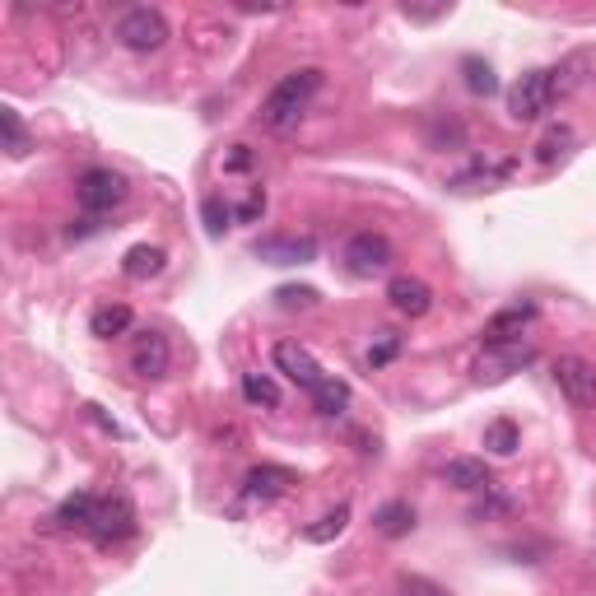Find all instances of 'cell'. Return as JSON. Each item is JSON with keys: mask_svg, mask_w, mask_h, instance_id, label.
Here are the masks:
<instances>
[{"mask_svg": "<svg viewBox=\"0 0 596 596\" xmlns=\"http://www.w3.org/2000/svg\"><path fill=\"white\" fill-rule=\"evenodd\" d=\"M317 94H322V70L317 66L289 70L285 80L266 94V103H261V126H266V131H294Z\"/></svg>", "mask_w": 596, "mask_h": 596, "instance_id": "cell-1", "label": "cell"}, {"mask_svg": "<svg viewBox=\"0 0 596 596\" xmlns=\"http://www.w3.org/2000/svg\"><path fill=\"white\" fill-rule=\"evenodd\" d=\"M555 98H559V70H527L508 89V117L513 122H536V117L555 108Z\"/></svg>", "mask_w": 596, "mask_h": 596, "instance_id": "cell-2", "label": "cell"}, {"mask_svg": "<svg viewBox=\"0 0 596 596\" xmlns=\"http://www.w3.org/2000/svg\"><path fill=\"white\" fill-rule=\"evenodd\" d=\"M75 201H80V210H89V215H108V210H117V205L126 201V177L112 173V168H89V173H80V182H75Z\"/></svg>", "mask_w": 596, "mask_h": 596, "instance_id": "cell-3", "label": "cell"}, {"mask_svg": "<svg viewBox=\"0 0 596 596\" xmlns=\"http://www.w3.org/2000/svg\"><path fill=\"white\" fill-rule=\"evenodd\" d=\"M555 387L564 392L573 410H596V368L578 354H559L555 359Z\"/></svg>", "mask_w": 596, "mask_h": 596, "instance_id": "cell-4", "label": "cell"}, {"mask_svg": "<svg viewBox=\"0 0 596 596\" xmlns=\"http://www.w3.org/2000/svg\"><path fill=\"white\" fill-rule=\"evenodd\" d=\"M117 42L131 47V52H159L163 42H168V24H163L159 10L140 5V10H126L117 19Z\"/></svg>", "mask_w": 596, "mask_h": 596, "instance_id": "cell-5", "label": "cell"}, {"mask_svg": "<svg viewBox=\"0 0 596 596\" xmlns=\"http://www.w3.org/2000/svg\"><path fill=\"white\" fill-rule=\"evenodd\" d=\"M345 266H350V275H364V280L368 275H382L392 266V243L373 229L354 233L350 243H345Z\"/></svg>", "mask_w": 596, "mask_h": 596, "instance_id": "cell-6", "label": "cell"}, {"mask_svg": "<svg viewBox=\"0 0 596 596\" xmlns=\"http://www.w3.org/2000/svg\"><path fill=\"white\" fill-rule=\"evenodd\" d=\"M275 368H280V373H285L294 387H303L308 396L317 392V382L326 378L322 368H317V359H312V354L303 350L298 340H280V345H275Z\"/></svg>", "mask_w": 596, "mask_h": 596, "instance_id": "cell-7", "label": "cell"}, {"mask_svg": "<svg viewBox=\"0 0 596 596\" xmlns=\"http://www.w3.org/2000/svg\"><path fill=\"white\" fill-rule=\"evenodd\" d=\"M294 485H298V475L289 471V466H252L247 480H243V499L247 503H275V499H285Z\"/></svg>", "mask_w": 596, "mask_h": 596, "instance_id": "cell-8", "label": "cell"}, {"mask_svg": "<svg viewBox=\"0 0 596 596\" xmlns=\"http://www.w3.org/2000/svg\"><path fill=\"white\" fill-rule=\"evenodd\" d=\"M536 322V303H513V308H499L485 322V350L494 345H517V336Z\"/></svg>", "mask_w": 596, "mask_h": 596, "instance_id": "cell-9", "label": "cell"}, {"mask_svg": "<svg viewBox=\"0 0 596 596\" xmlns=\"http://www.w3.org/2000/svg\"><path fill=\"white\" fill-rule=\"evenodd\" d=\"M89 536H98L103 545L136 536V508H131L126 499H103L98 503V517H94V531H89Z\"/></svg>", "mask_w": 596, "mask_h": 596, "instance_id": "cell-10", "label": "cell"}, {"mask_svg": "<svg viewBox=\"0 0 596 596\" xmlns=\"http://www.w3.org/2000/svg\"><path fill=\"white\" fill-rule=\"evenodd\" d=\"M168 364H173V350H168V340L159 336V331H145L136 345V354H131V368H136V378L145 382H159L168 378Z\"/></svg>", "mask_w": 596, "mask_h": 596, "instance_id": "cell-11", "label": "cell"}, {"mask_svg": "<svg viewBox=\"0 0 596 596\" xmlns=\"http://www.w3.org/2000/svg\"><path fill=\"white\" fill-rule=\"evenodd\" d=\"M387 298H392V308L401 317H424V312L434 308V289L424 285L420 275H396L392 285H387Z\"/></svg>", "mask_w": 596, "mask_h": 596, "instance_id": "cell-12", "label": "cell"}, {"mask_svg": "<svg viewBox=\"0 0 596 596\" xmlns=\"http://www.w3.org/2000/svg\"><path fill=\"white\" fill-rule=\"evenodd\" d=\"M257 257L271 261V266H303V261L317 257V243L312 238H261Z\"/></svg>", "mask_w": 596, "mask_h": 596, "instance_id": "cell-13", "label": "cell"}, {"mask_svg": "<svg viewBox=\"0 0 596 596\" xmlns=\"http://www.w3.org/2000/svg\"><path fill=\"white\" fill-rule=\"evenodd\" d=\"M522 364H531V345H494V350L485 354V364H480V378H508L513 368H522Z\"/></svg>", "mask_w": 596, "mask_h": 596, "instance_id": "cell-14", "label": "cell"}, {"mask_svg": "<svg viewBox=\"0 0 596 596\" xmlns=\"http://www.w3.org/2000/svg\"><path fill=\"white\" fill-rule=\"evenodd\" d=\"M98 503H103V499H94V494H70V499L56 508V522H61V531H94Z\"/></svg>", "mask_w": 596, "mask_h": 596, "instance_id": "cell-15", "label": "cell"}, {"mask_svg": "<svg viewBox=\"0 0 596 596\" xmlns=\"http://www.w3.org/2000/svg\"><path fill=\"white\" fill-rule=\"evenodd\" d=\"M443 480L457 489H489V466L480 457H452L443 466Z\"/></svg>", "mask_w": 596, "mask_h": 596, "instance_id": "cell-16", "label": "cell"}, {"mask_svg": "<svg viewBox=\"0 0 596 596\" xmlns=\"http://www.w3.org/2000/svg\"><path fill=\"white\" fill-rule=\"evenodd\" d=\"M89 331H94L98 340H117L131 331V308L126 303H103V308L89 317Z\"/></svg>", "mask_w": 596, "mask_h": 596, "instance_id": "cell-17", "label": "cell"}, {"mask_svg": "<svg viewBox=\"0 0 596 596\" xmlns=\"http://www.w3.org/2000/svg\"><path fill=\"white\" fill-rule=\"evenodd\" d=\"M373 522H378V531L387 536V541H401V536H410V527H415V508H410V503H401V499L382 503Z\"/></svg>", "mask_w": 596, "mask_h": 596, "instance_id": "cell-18", "label": "cell"}, {"mask_svg": "<svg viewBox=\"0 0 596 596\" xmlns=\"http://www.w3.org/2000/svg\"><path fill=\"white\" fill-rule=\"evenodd\" d=\"M122 271L131 275V280H149V275L163 271V252H159V247H149V243L131 247V252H126V261H122Z\"/></svg>", "mask_w": 596, "mask_h": 596, "instance_id": "cell-19", "label": "cell"}, {"mask_svg": "<svg viewBox=\"0 0 596 596\" xmlns=\"http://www.w3.org/2000/svg\"><path fill=\"white\" fill-rule=\"evenodd\" d=\"M312 406L322 410V415H340V410L350 406V382L322 378V382H317V392H312Z\"/></svg>", "mask_w": 596, "mask_h": 596, "instance_id": "cell-20", "label": "cell"}, {"mask_svg": "<svg viewBox=\"0 0 596 596\" xmlns=\"http://www.w3.org/2000/svg\"><path fill=\"white\" fill-rule=\"evenodd\" d=\"M345 522H350V503H336V508H331L326 517H317L303 536H308L312 545H326V541H336L340 531H345Z\"/></svg>", "mask_w": 596, "mask_h": 596, "instance_id": "cell-21", "label": "cell"}, {"mask_svg": "<svg viewBox=\"0 0 596 596\" xmlns=\"http://www.w3.org/2000/svg\"><path fill=\"white\" fill-rule=\"evenodd\" d=\"M569 145H573L569 126H550V131L541 136V145H536V163H541V168H550V163H559L564 154H569Z\"/></svg>", "mask_w": 596, "mask_h": 596, "instance_id": "cell-22", "label": "cell"}, {"mask_svg": "<svg viewBox=\"0 0 596 596\" xmlns=\"http://www.w3.org/2000/svg\"><path fill=\"white\" fill-rule=\"evenodd\" d=\"M243 396L252 406H266V410L280 406V387H275V378H266V373H243Z\"/></svg>", "mask_w": 596, "mask_h": 596, "instance_id": "cell-23", "label": "cell"}, {"mask_svg": "<svg viewBox=\"0 0 596 596\" xmlns=\"http://www.w3.org/2000/svg\"><path fill=\"white\" fill-rule=\"evenodd\" d=\"M0 131H5V149H10V159H24L28 149V131H24V122H19V112L14 108H0Z\"/></svg>", "mask_w": 596, "mask_h": 596, "instance_id": "cell-24", "label": "cell"}, {"mask_svg": "<svg viewBox=\"0 0 596 596\" xmlns=\"http://www.w3.org/2000/svg\"><path fill=\"white\" fill-rule=\"evenodd\" d=\"M485 447H489V452H499V457H513V452H517V424L513 420L485 424Z\"/></svg>", "mask_w": 596, "mask_h": 596, "instance_id": "cell-25", "label": "cell"}, {"mask_svg": "<svg viewBox=\"0 0 596 596\" xmlns=\"http://www.w3.org/2000/svg\"><path fill=\"white\" fill-rule=\"evenodd\" d=\"M461 70H466V89H471V94H494V89H499L494 70H489L480 56H466V61H461Z\"/></svg>", "mask_w": 596, "mask_h": 596, "instance_id": "cell-26", "label": "cell"}, {"mask_svg": "<svg viewBox=\"0 0 596 596\" xmlns=\"http://www.w3.org/2000/svg\"><path fill=\"white\" fill-rule=\"evenodd\" d=\"M201 215H205V229L215 233V238H219V233H224V229H229V205L219 201V196H205Z\"/></svg>", "mask_w": 596, "mask_h": 596, "instance_id": "cell-27", "label": "cell"}, {"mask_svg": "<svg viewBox=\"0 0 596 596\" xmlns=\"http://www.w3.org/2000/svg\"><path fill=\"white\" fill-rule=\"evenodd\" d=\"M275 298H280V308H312V303H317V289L312 285H285V289H275Z\"/></svg>", "mask_w": 596, "mask_h": 596, "instance_id": "cell-28", "label": "cell"}, {"mask_svg": "<svg viewBox=\"0 0 596 596\" xmlns=\"http://www.w3.org/2000/svg\"><path fill=\"white\" fill-rule=\"evenodd\" d=\"M261 215H266V191L252 187V196H247V201L238 205V219H243V224H257Z\"/></svg>", "mask_w": 596, "mask_h": 596, "instance_id": "cell-29", "label": "cell"}, {"mask_svg": "<svg viewBox=\"0 0 596 596\" xmlns=\"http://www.w3.org/2000/svg\"><path fill=\"white\" fill-rule=\"evenodd\" d=\"M396 350H401V340H396V336H387V340H382V345H373V350H368V368L392 364V359H396Z\"/></svg>", "mask_w": 596, "mask_h": 596, "instance_id": "cell-30", "label": "cell"}, {"mask_svg": "<svg viewBox=\"0 0 596 596\" xmlns=\"http://www.w3.org/2000/svg\"><path fill=\"white\" fill-rule=\"evenodd\" d=\"M252 168V149L247 145H233V154L224 159V173H247Z\"/></svg>", "mask_w": 596, "mask_h": 596, "instance_id": "cell-31", "label": "cell"}, {"mask_svg": "<svg viewBox=\"0 0 596 596\" xmlns=\"http://www.w3.org/2000/svg\"><path fill=\"white\" fill-rule=\"evenodd\" d=\"M401 587H406V596H438L429 583H401Z\"/></svg>", "mask_w": 596, "mask_h": 596, "instance_id": "cell-32", "label": "cell"}]
</instances>
